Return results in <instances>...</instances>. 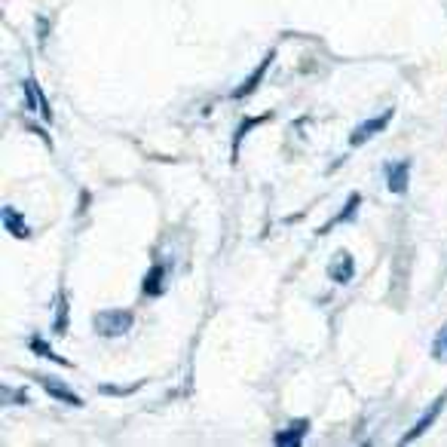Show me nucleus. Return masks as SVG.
Instances as JSON below:
<instances>
[{
    "instance_id": "f257e3e1",
    "label": "nucleus",
    "mask_w": 447,
    "mask_h": 447,
    "mask_svg": "<svg viewBox=\"0 0 447 447\" xmlns=\"http://www.w3.org/2000/svg\"><path fill=\"white\" fill-rule=\"evenodd\" d=\"M92 322H95L98 334L120 337V334H126L132 328V313H126V309H105V313H98Z\"/></svg>"
},
{
    "instance_id": "f03ea898",
    "label": "nucleus",
    "mask_w": 447,
    "mask_h": 447,
    "mask_svg": "<svg viewBox=\"0 0 447 447\" xmlns=\"http://www.w3.org/2000/svg\"><path fill=\"white\" fill-rule=\"evenodd\" d=\"M392 114H395V111H383L380 116H374V120H365V123H361L356 132L349 135V145H352V147H359V145H365V141H371L377 132H383L386 126H389Z\"/></svg>"
},
{
    "instance_id": "7ed1b4c3",
    "label": "nucleus",
    "mask_w": 447,
    "mask_h": 447,
    "mask_svg": "<svg viewBox=\"0 0 447 447\" xmlns=\"http://www.w3.org/2000/svg\"><path fill=\"white\" fill-rule=\"evenodd\" d=\"M328 276L337 282V285H347L352 276H356V267H352V255L349 251H337L331 267H328Z\"/></svg>"
},
{
    "instance_id": "20e7f679",
    "label": "nucleus",
    "mask_w": 447,
    "mask_h": 447,
    "mask_svg": "<svg viewBox=\"0 0 447 447\" xmlns=\"http://www.w3.org/2000/svg\"><path fill=\"white\" fill-rule=\"evenodd\" d=\"M444 404H447V392H444V395H441V399H438V401L432 404V408H429V411H426V414H423V420H420V423H417L414 429H411V432H408V435H404V438H401V444H411V441H414V438H420V435H423V432H426V429H429V426H432V423H435V417H438V414H441V408H444Z\"/></svg>"
},
{
    "instance_id": "39448f33",
    "label": "nucleus",
    "mask_w": 447,
    "mask_h": 447,
    "mask_svg": "<svg viewBox=\"0 0 447 447\" xmlns=\"http://www.w3.org/2000/svg\"><path fill=\"white\" fill-rule=\"evenodd\" d=\"M408 181H411V163H408V159H401V163H395L389 168V190L392 193H404V190H408Z\"/></svg>"
},
{
    "instance_id": "423d86ee",
    "label": "nucleus",
    "mask_w": 447,
    "mask_h": 447,
    "mask_svg": "<svg viewBox=\"0 0 447 447\" xmlns=\"http://www.w3.org/2000/svg\"><path fill=\"white\" fill-rule=\"evenodd\" d=\"M44 389H46V395H53V399H58V401L74 404V408H83V399H80L77 392L65 389V386H62V380H44Z\"/></svg>"
},
{
    "instance_id": "0eeeda50",
    "label": "nucleus",
    "mask_w": 447,
    "mask_h": 447,
    "mask_svg": "<svg viewBox=\"0 0 447 447\" xmlns=\"http://www.w3.org/2000/svg\"><path fill=\"white\" fill-rule=\"evenodd\" d=\"M309 429V423L307 420H298L294 426H288V429H282V432H276V438L273 441L279 444V447H288V444H300L303 441V432Z\"/></svg>"
},
{
    "instance_id": "6e6552de",
    "label": "nucleus",
    "mask_w": 447,
    "mask_h": 447,
    "mask_svg": "<svg viewBox=\"0 0 447 447\" xmlns=\"http://www.w3.org/2000/svg\"><path fill=\"white\" fill-rule=\"evenodd\" d=\"M4 227H6V230H10V233L15 236V239H28V236H31L28 224L22 221V215L15 212V208H10V206L4 208Z\"/></svg>"
},
{
    "instance_id": "1a4fd4ad",
    "label": "nucleus",
    "mask_w": 447,
    "mask_h": 447,
    "mask_svg": "<svg viewBox=\"0 0 447 447\" xmlns=\"http://www.w3.org/2000/svg\"><path fill=\"white\" fill-rule=\"evenodd\" d=\"M269 62H273V55H267V58H264V62H260V67H258V71H255V74H251V80H248V83H242V86H239V89H236V92H233V98H246V95H251V92H255V86H258V83H260V80H264V74H267V67H269Z\"/></svg>"
},
{
    "instance_id": "9d476101",
    "label": "nucleus",
    "mask_w": 447,
    "mask_h": 447,
    "mask_svg": "<svg viewBox=\"0 0 447 447\" xmlns=\"http://www.w3.org/2000/svg\"><path fill=\"white\" fill-rule=\"evenodd\" d=\"M163 279H166V273H163V267L156 264L145 276V288H141V291H145V294H163Z\"/></svg>"
},
{
    "instance_id": "9b49d317",
    "label": "nucleus",
    "mask_w": 447,
    "mask_h": 447,
    "mask_svg": "<svg viewBox=\"0 0 447 447\" xmlns=\"http://www.w3.org/2000/svg\"><path fill=\"white\" fill-rule=\"evenodd\" d=\"M432 359L441 361V365H447V325L438 328V334L432 340Z\"/></svg>"
},
{
    "instance_id": "f8f14e48",
    "label": "nucleus",
    "mask_w": 447,
    "mask_h": 447,
    "mask_svg": "<svg viewBox=\"0 0 447 447\" xmlns=\"http://www.w3.org/2000/svg\"><path fill=\"white\" fill-rule=\"evenodd\" d=\"M359 202H361L359 196H352V199H349V206H347V212H343V215H337V218H334V221H331V224H328V227H325V230H331V227H334V224H340V221H347V218H352V212H356V208H359Z\"/></svg>"
}]
</instances>
